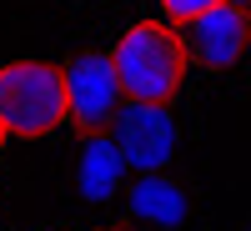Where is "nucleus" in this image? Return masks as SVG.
Listing matches in <instances>:
<instances>
[{
	"instance_id": "1",
	"label": "nucleus",
	"mask_w": 251,
	"mask_h": 231,
	"mask_svg": "<svg viewBox=\"0 0 251 231\" xmlns=\"http://www.w3.org/2000/svg\"><path fill=\"white\" fill-rule=\"evenodd\" d=\"M111 66L126 101H146V106H166L176 91H181V76H186V46L171 26L161 20H141L131 26L116 51H111Z\"/></svg>"
},
{
	"instance_id": "2",
	"label": "nucleus",
	"mask_w": 251,
	"mask_h": 231,
	"mask_svg": "<svg viewBox=\"0 0 251 231\" xmlns=\"http://www.w3.org/2000/svg\"><path fill=\"white\" fill-rule=\"evenodd\" d=\"M66 121V80L46 60H10L0 66V126L5 136H50Z\"/></svg>"
},
{
	"instance_id": "3",
	"label": "nucleus",
	"mask_w": 251,
	"mask_h": 231,
	"mask_svg": "<svg viewBox=\"0 0 251 231\" xmlns=\"http://www.w3.org/2000/svg\"><path fill=\"white\" fill-rule=\"evenodd\" d=\"M60 80H66V116L86 136H106L116 111L126 106V91L116 80L111 55L106 51H80V55H71V66H60Z\"/></svg>"
},
{
	"instance_id": "4",
	"label": "nucleus",
	"mask_w": 251,
	"mask_h": 231,
	"mask_svg": "<svg viewBox=\"0 0 251 231\" xmlns=\"http://www.w3.org/2000/svg\"><path fill=\"white\" fill-rule=\"evenodd\" d=\"M121 161L131 166L136 176H151V171H166L176 156V121L166 106H146V101H126V106L116 111L111 131Z\"/></svg>"
},
{
	"instance_id": "5",
	"label": "nucleus",
	"mask_w": 251,
	"mask_h": 231,
	"mask_svg": "<svg viewBox=\"0 0 251 231\" xmlns=\"http://www.w3.org/2000/svg\"><path fill=\"white\" fill-rule=\"evenodd\" d=\"M176 35L186 46V60H196V66H206V71H226V66L241 60L246 40H251V15L231 10V5H211L206 15L186 20Z\"/></svg>"
},
{
	"instance_id": "6",
	"label": "nucleus",
	"mask_w": 251,
	"mask_h": 231,
	"mask_svg": "<svg viewBox=\"0 0 251 231\" xmlns=\"http://www.w3.org/2000/svg\"><path fill=\"white\" fill-rule=\"evenodd\" d=\"M126 206H131L136 221L161 226V231H176V226H186V216H191V196H186V186L171 181L166 171L136 176L131 186H126Z\"/></svg>"
},
{
	"instance_id": "7",
	"label": "nucleus",
	"mask_w": 251,
	"mask_h": 231,
	"mask_svg": "<svg viewBox=\"0 0 251 231\" xmlns=\"http://www.w3.org/2000/svg\"><path fill=\"white\" fill-rule=\"evenodd\" d=\"M126 171L131 166L121 161L111 136H86V146L75 156V191L86 201H111L116 191H126Z\"/></svg>"
},
{
	"instance_id": "8",
	"label": "nucleus",
	"mask_w": 251,
	"mask_h": 231,
	"mask_svg": "<svg viewBox=\"0 0 251 231\" xmlns=\"http://www.w3.org/2000/svg\"><path fill=\"white\" fill-rule=\"evenodd\" d=\"M211 5H221V0H161V10L176 20V26H186V20H196V15H206Z\"/></svg>"
},
{
	"instance_id": "9",
	"label": "nucleus",
	"mask_w": 251,
	"mask_h": 231,
	"mask_svg": "<svg viewBox=\"0 0 251 231\" xmlns=\"http://www.w3.org/2000/svg\"><path fill=\"white\" fill-rule=\"evenodd\" d=\"M221 5H231V10H246V15H251V0H221Z\"/></svg>"
},
{
	"instance_id": "10",
	"label": "nucleus",
	"mask_w": 251,
	"mask_h": 231,
	"mask_svg": "<svg viewBox=\"0 0 251 231\" xmlns=\"http://www.w3.org/2000/svg\"><path fill=\"white\" fill-rule=\"evenodd\" d=\"M0 146H5V126H0Z\"/></svg>"
},
{
	"instance_id": "11",
	"label": "nucleus",
	"mask_w": 251,
	"mask_h": 231,
	"mask_svg": "<svg viewBox=\"0 0 251 231\" xmlns=\"http://www.w3.org/2000/svg\"><path fill=\"white\" fill-rule=\"evenodd\" d=\"M246 231H251V221H246Z\"/></svg>"
}]
</instances>
